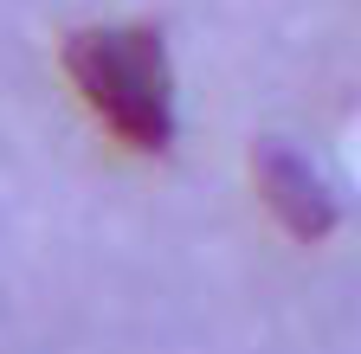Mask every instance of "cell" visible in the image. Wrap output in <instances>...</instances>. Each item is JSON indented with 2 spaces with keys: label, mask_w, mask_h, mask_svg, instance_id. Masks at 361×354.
I'll return each mask as SVG.
<instances>
[{
  "label": "cell",
  "mask_w": 361,
  "mask_h": 354,
  "mask_svg": "<svg viewBox=\"0 0 361 354\" xmlns=\"http://www.w3.org/2000/svg\"><path fill=\"white\" fill-rule=\"evenodd\" d=\"M65 77L78 84L84 110L135 155L174 148V65L155 26H84L65 39Z\"/></svg>",
  "instance_id": "obj_1"
},
{
  "label": "cell",
  "mask_w": 361,
  "mask_h": 354,
  "mask_svg": "<svg viewBox=\"0 0 361 354\" xmlns=\"http://www.w3.org/2000/svg\"><path fill=\"white\" fill-rule=\"evenodd\" d=\"M252 174H258L264 206L278 213V226H284L290 239L323 245V239L336 232V219H342V213H336V194H329L323 167H316L310 155H297L290 142H264L258 161H252Z\"/></svg>",
  "instance_id": "obj_2"
}]
</instances>
